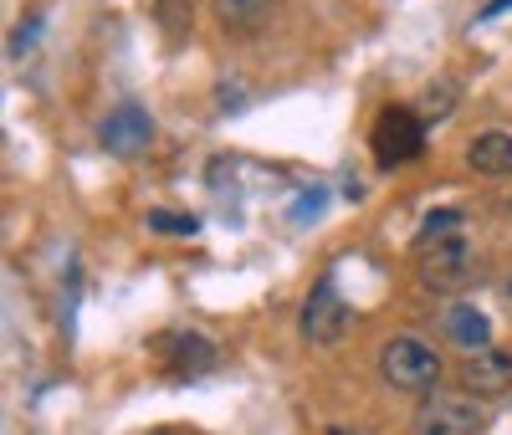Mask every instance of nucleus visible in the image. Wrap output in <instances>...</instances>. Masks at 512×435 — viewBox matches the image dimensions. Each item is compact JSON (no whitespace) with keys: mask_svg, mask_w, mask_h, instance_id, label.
<instances>
[{"mask_svg":"<svg viewBox=\"0 0 512 435\" xmlns=\"http://www.w3.org/2000/svg\"><path fill=\"white\" fill-rule=\"evenodd\" d=\"M477 277V256L466 246V236H441L420 246V282L431 292H461Z\"/></svg>","mask_w":512,"mask_h":435,"instance_id":"4","label":"nucleus"},{"mask_svg":"<svg viewBox=\"0 0 512 435\" xmlns=\"http://www.w3.org/2000/svg\"><path fill=\"white\" fill-rule=\"evenodd\" d=\"M451 103H456V87H451V82H436V87H425V98H420V118L441 123V118L451 113Z\"/></svg>","mask_w":512,"mask_h":435,"instance_id":"14","label":"nucleus"},{"mask_svg":"<svg viewBox=\"0 0 512 435\" xmlns=\"http://www.w3.org/2000/svg\"><path fill=\"white\" fill-rule=\"evenodd\" d=\"M369 149H374V164L379 169H400L410 159H420L425 149V118L390 103L379 118H374V134H369Z\"/></svg>","mask_w":512,"mask_h":435,"instance_id":"3","label":"nucleus"},{"mask_svg":"<svg viewBox=\"0 0 512 435\" xmlns=\"http://www.w3.org/2000/svg\"><path fill=\"white\" fill-rule=\"evenodd\" d=\"M149 231H159V236H195L200 221L195 215H175V210H149Z\"/></svg>","mask_w":512,"mask_h":435,"instance_id":"13","label":"nucleus"},{"mask_svg":"<svg viewBox=\"0 0 512 435\" xmlns=\"http://www.w3.org/2000/svg\"><path fill=\"white\" fill-rule=\"evenodd\" d=\"M328 435H354V430H328Z\"/></svg>","mask_w":512,"mask_h":435,"instance_id":"20","label":"nucleus"},{"mask_svg":"<svg viewBox=\"0 0 512 435\" xmlns=\"http://www.w3.org/2000/svg\"><path fill=\"white\" fill-rule=\"evenodd\" d=\"M379 374L400 395H431V389H441V354L425 338L400 333L379 348Z\"/></svg>","mask_w":512,"mask_h":435,"instance_id":"1","label":"nucleus"},{"mask_svg":"<svg viewBox=\"0 0 512 435\" xmlns=\"http://www.w3.org/2000/svg\"><path fill=\"white\" fill-rule=\"evenodd\" d=\"M154 21L164 26V36H169V41H180V36H190L195 6H190V0H154Z\"/></svg>","mask_w":512,"mask_h":435,"instance_id":"12","label":"nucleus"},{"mask_svg":"<svg viewBox=\"0 0 512 435\" xmlns=\"http://www.w3.org/2000/svg\"><path fill=\"white\" fill-rule=\"evenodd\" d=\"M456 226H461V210H431V215H425V221H420V246L425 241H441V236H456Z\"/></svg>","mask_w":512,"mask_h":435,"instance_id":"15","label":"nucleus"},{"mask_svg":"<svg viewBox=\"0 0 512 435\" xmlns=\"http://www.w3.org/2000/svg\"><path fill=\"white\" fill-rule=\"evenodd\" d=\"M502 11H512V0H487V6H482V21H497Z\"/></svg>","mask_w":512,"mask_h":435,"instance_id":"18","label":"nucleus"},{"mask_svg":"<svg viewBox=\"0 0 512 435\" xmlns=\"http://www.w3.org/2000/svg\"><path fill=\"white\" fill-rule=\"evenodd\" d=\"M441 328H446V338H451L456 348H466V354L492 343V323H487L482 308H472V302H451V308L441 313Z\"/></svg>","mask_w":512,"mask_h":435,"instance_id":"9","label":"nucleus"},{"mask_svg":"<svg viewBox=\"0 0 512 435\" xmlns=\"http://www.w3.org/2000/svg\"><path fill=\"white\" fill-rule=\"evenodd\" d=\"M482 430V405L466 389H431L420 395L410 435H477Z\"/></svg>","mask_w":512,"mask_h":435,"instance_id":"2","label":"nucleus"},{"mask_svg":"<svg viewBox=\"0 0 512 435\" xmlns=\"http://www.w3.org/2000/svg\"><path fill=\"white\" fill-rule=\"evenodd\" d=\"M456 379H461L466 395L497 400V395H507V389H512V354H502V348H492V343L487 348H472V354L461 359Z\"/></svg>","mask_w":512,"mask_h":435,"instance_id":"6","label":"nucleus"},{"mask_svg":"<svg viewBox=\"0 0 512 435\" xmlns=\"http://www.w3.org/2000/svg\"><path fill=\"white\" fill-rule=\"evenodd\" d=\"M149 139H154V118H149V108H139V103H118V108L98 123V144H103L108 154H118V159L144 154Z\"/></svg>","mask_w":512,"mask_h":435,"instance_id":"7","label":"nucleus"},{"mask_svg":"<svg viewBox=\"0 0 512 435\" xmlns=\"http://www.w3.org/2000/svg\"><path fill=\"white\" fill-rule=\"evenodd\" d=\"M318 205H323V195H303V200L292 205V215H297V221H303V215H318Z\"/></svg>","mask_w":512,"mask_h":435,"instance_id":"17","label":"nucleus"},{"mask_svg":"<svg viewBox=\"0 0 512 435\" xmlns=\"http://www.w3.org/2000/svg\"><path fill=\"white\" fill-rule=\"evenodd\" d=\"M36 31H41V16H26V31H16V36H11V52H16V57L36 41Z\"/></svg>","mask_w":512,"mask_h":435,"instance_id":"16","label":"nucleus"},{"mask_svg":"<svg viewBox=\"0 0 512 435\" xmlns=\"http://www.w3.org/2000/svg\"><path fill=\"white\" fill-rule=\"evenodd\" d=\"M344 333H349V302L338 297L333 277H323L303 302V338L308 343H338Z\"/></svg>","mask_w":512,"mask_h":435,"instance_id":"5","label":"nucleus"},{"mask_svg":"<svg viewBox=\"0 0 512 435\" xmlns=\"http://www.w3.org/2000/svg\"><path fill=\"white\" fill-rule=\"evenodd\" d=\"M466 164L477 174H487V180H512V134H502V128L477 134L472 149H466Z\"/></svg>","mask_w":512,"mask_h":435,"instance_id":"8","label":"nucleus"},{"mask_svg":"<svg viewBox=\"0 0 512 435\" xmlns=\"http://www.w3.org/2000/svg\"><path fill=\"white\" fill-rule=\"evenodd\" d=\"M159 348H175V354H169V369L175 374H205L216 364V343L200 338V333H169V338H159Z\"/></svg>","mask_w":512,"mask_h":435,"instance_id":"10","label":"nucleus"},{"mask_svg":"<svg viewBox=\"0 0 512 435\" xmlns=\"http://www.w3.org/2000/svg\"><path fill=\"white\" fill-rule=\"evenodd\" d=\"M502 297H507V308H512V277H507V282H502Z\"/></svg>","mask_w":512,"mask_h":435,"instance_id":"19","label":"nucleus"},{"mask_svg":"<svg viewBox=\"0 0 512 435\" xmlns=\"http://www.w3.org/2000/svg\"><path fill=\"white\" fill-rule=\"evenodd\" d=\"M216 16H221V26H226V31L251 36L256 26H262V21L272 16V0H216Z\"/></svg>","mask_w":512,"mask_h":435,"instance_id":"11","label":"nucleus"}]
</instances>
